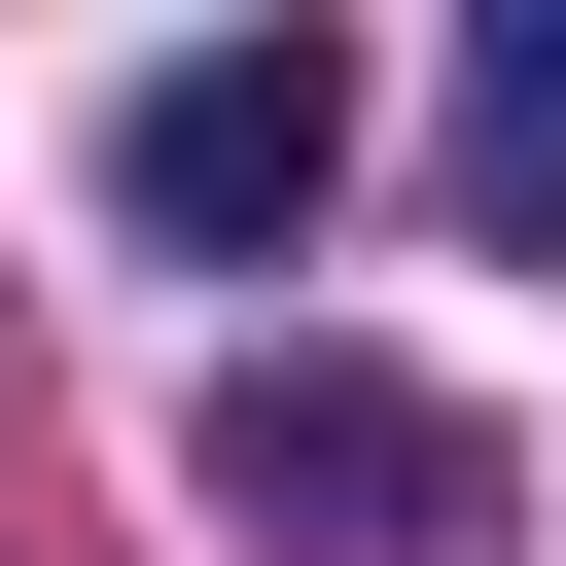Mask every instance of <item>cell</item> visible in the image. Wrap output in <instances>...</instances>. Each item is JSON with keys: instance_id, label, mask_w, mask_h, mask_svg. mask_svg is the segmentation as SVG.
<instances>
[{"instance_id": "1", "label": "cell", "mask_w": 566, "mask_h": 566, "mask_svg": "<svg viewBox=\"0 0 566 566\" xmlns=\"http://www.w3.org/2000/svg\"><path fill=\"white\" fill-rule=\"evenodd\" d=\"M212 531H318V566H495V424L389 389V354H212Z\"/></svg>"}, {"instance_id": "2", "label": "cell", "mask_w": 566, "mask_h": 566, "mask_svg": "<svg viewBox=\"0 0 566 566\" xmlns=\"http://www.w3.org/2000/svg\"><path fill=\"white\" fill-rule=\"evenodd\" d=\"M318 177H354V71H318V35H177V71L106 106V212H142V248H318Z\"/></svg>"}, {"instance_id": "3", "label": "cell", "mask_w": 566, "mask_h": 566, "mask_svg": "<svg viewBox=\"0 0 566 566\" xmlns=\"http://www.w3.org/2000/svg\"><path fill=\"white\" fill-rule=\"evenodd\" d=\"M460 212L566 248V0H495V71H460Z\"/></svg>"}]
</instances>
